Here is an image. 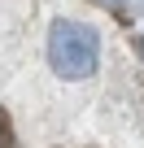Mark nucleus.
Instances as JSON below:
<instances>
[{"label": "nucleus", "mask_w": 144, "mask_h": 148, "mask_svg": "<svg viewBox=\"0 0 144 148\" xmlns=\"http://www.w3.org/2000/svg\"><path fill=\"white\" fill-rule=\"evenodd\" d=\"M48 61L61 79L79 83L88 74H96V61H101V44H96V31L83 26V22H57L52 26V39H48Z\"/></svg>", "instance_id": "f257e3e1"}, {"label": "nucleus", "mask_w": 144, "mask_h": 148, "mask_svg": "<svg viewBox=\"0 0 144 148\" xmlns=\"http://www.w3.org/2000/svg\"><path fill=\"white\" fill-rule=\"evenodd\" d=\"M9 144H13V131H9V118L0 113V148H9Z\"/></svg>", "instance_id": "f03ea898"}, {"label": "nucleus", "mask_w": 144, "mask_h": 148, "mask_svg": "<svg viewBox=\"0 0 144 148\" xmlns=\"http://www.w3.org/2000/svg\"><path fill=\"white\" fill-rule=\"evenodd\" d=\"M140 52H144V39H140Z\"/></svg>", "instance_id": "7ed1b4c3"}]
</instances>
